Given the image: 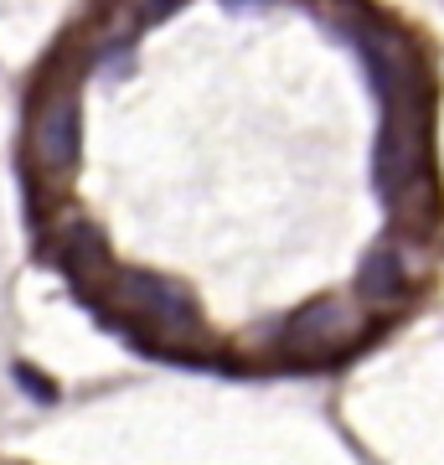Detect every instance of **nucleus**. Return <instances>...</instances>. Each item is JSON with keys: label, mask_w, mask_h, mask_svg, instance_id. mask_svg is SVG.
Returning <instances> with one entry per match:
<instances>
[]
</instances>
